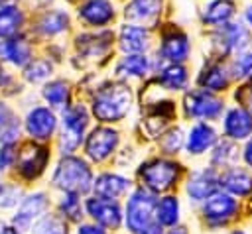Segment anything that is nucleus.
I'll return each mask as SVG.
<instances>
[{"mask_svg":"<svg viewBox=\"0 0 252 234\" xmlns=\"http://www.w3.org/2000/svg\"><path fill=\"white\" fill-rule=\"evenodd\" d=\"M77 234H108V232L104 230V226L94 222V224H79Z\"/></svg>","mask_w":252,"mask_h":234,"instance_id":"c03bdc74","label":"nucleus"},{"mask_svg":"<svg viewBox=\"0 0 252 234\" xmlns=\"http://www.w3.org/2000/svg\"><path fill=\"white\" fill-rule=\"evenodd\" d=\"M63 128L59 136V149L63 155L73 153L85 140V130L89 126V112L83 104H73L63 108Z\"/></svg>","mask_w":252,"mask_h":234,"instance_id":"0eeeda50","label":"nucleus"},{"mask_svg":"<svg viewBox=\"0 0 252 234\" xmlns=\"http://www.w3.org/2000/svg\"><path fill=\"white\" fill-rule=\"evenodd\" d=\"M240 159L244 161V165L248 169H252V136L242 142V147H240Z\"/></svg>","mask_w":252,"mask_h":234,"instance_id":"79ce46f5","label":"nucleus"},{"mask_svg":"<svg viewBox=\"0 0 252 234\" xmlns=\"http://www.w3.org/2000/svg\"><path fill=\"white\" fill-rule=\"evenodd\" d=\"M226 110V104L217 92L205 88H193L183 96V114L197 122H215L220 120Z\"/></svg>","mask_w":252,"mask_h":234,"instance_id":"423d86ee","label":"nucleus"},{"mask_svg":"<svg viewBox=\"0 0 252 234\" xmlns=\"http://www.w3.org/2000/svg\"><path fill=\"white\" fill-rule=\"evenodd\" d=\"M20 136V122L12 114V110L0 102V146L2 144H14Z\"/></svg>","mask_w":252,"mask_h":234,"instance_id":"7c9ffc66","label":"nucleus"},{"mask_svg":"<svg viewBox=\"0 0 252 234\" xmlns=\"http://www.w3.org/2000/svg\"><path fill=\"white\" fill-rule=\"evenodd\" d=\"M226 234H248V232H246L244 228H230Z\"/></svg>","mask_w":252,"mask_h":234,"instance_id":"8fccbe9b","label":"nucleus"},{"mask_svg":"<svg viewBox=\"0 0 252 234\" xmlns=\"http://www.w3.org/2000/svg\"><path fill=\"white\" fill-rule=\"evenodd\" d=\"M159 147H161V153L165 155H175L181 147H185V134L179 126L175 128H169L167 132L161 134V140L158 142Z\"/></svg>","mask_w":252,"mask_h":234,"instance_id":"72a5a7b5","label":"nucleus"},{"mask_svg":"<svg viewBox=\"0 0 252 234\" xmlns=\"http://www.w3.org/2000/svg\"><path fill=\"white\" fill-rule=\"evenodd\" d=\"M0 51L6 61H10L16 67H22L30 61V45L22 37H12L0 45Z\"/></svg>","mask_w":252,"mask_h":234,"instance_id":"c85d7f7f","label":"nucleus"},{"mask_svg":"<svg viewBox=\"0 0 252 234\" xmlns=\"http://www.w3.org/2000/svg\"><path fill=\"white\" fill-rule=\"evenodd\" d=\"M118 45L126 53H144L150 47V31L140 24H126L120 28Z\"/></svg>","mask_w":252,"mask_h":234,"instance_id":"412c9836","label":"nucleus"},{"mask_svg":"<svg viewBox=\"0 0 252 234\" xmlns=\"http://www.w3.org/2000/svg\"><path fill=\"white\" fill-rule=\"evenodd\" d=\"M158 83L165 90H185L189 85V73L181 63H165L158 71Z\"/></svg>","mask_w":252,"mask_h":234,"instance_id":"b1692460","label":"nucleus"},{"mask_svg":"<svg viewBox=\"0 0 252 234\" xmlns=\"http://www.w3.org/2000/svg\"><path fill=\"white\" fill-rule=\"evenodd\" d=\"M230 73H232V79L252 81V51L246 49V51L234 55V59L230 63Z\"/></svg>","mask_w":252,"mask_h":234,"instance_id":"4c0bfd02","label":"nucleus"},{"mask_svg":"<svg viewBox=\"0 0 252 234\" xmlns=\"http://www.w3.org/2000/svg\"><path fill=\"white\" fill-rule=\"evenodd\" d=\"M132 189V181L120 173H112V171H106V173H100L94 177V183H93V191L94 195L98 197H104V199H120L124 195H128Z\"/></svg>","mask_w":252,"mask_h":234,"instance_id":"aec40b11","label":"nucleus"},{"mask_svg":"<svg viewBox=\"0 0 252 234\" xmlns=\"http://www.w3.org/2000/svg\"><path fill=\"white\" fill-rule=\"evenodd\" d=\"M220 128L222 138L242 144L252 136V114L242 104L228 106L220 118Z\"/></svg>","mask_w":252,"mask_h":234,"instance_id":"f8f14e48","label":"nucleus"},{"mask_svg":"<svg viewBox=\"0 0 252 234\" xmlns=\"http://www.w3.org/2000/svg\"><path fill=\"white\" fill-rule=\"evenodd\" d=\"M163 234H189V230L185 228V226H181V224H177V226H171L167 232H163Z\"/></svg>","mask_w":252,"mask_h":234,"instance_id":"de8ad7c7","label":"nucleus"},{"mask_svg":"<svg viewBox=\"0 0 252 234\" xmlns=\"http://www.w3.org/2000/svg\"><path fill=\"white\" fill-rule=\"evenodd\" d=\"M32 234H69V232H67L65 218L57 214H45L35 222Z\"/></svg>","mask_w":252,"mask_h":234,"instance_id":"f704fd0d","label":"nucleus"},{"mask_svg":"<svg viewBox=\"0 0 252 234\" xmlns=\"http://www.w3.org/2000/svg\"><path fill=\"white\" fill-rule=\"evenodd\" d=\"M16 159H18V151L14 149V144H2L0 146V171H6Z\"/></svg>","mask_w":252,"mask_h":234,"instance_id":"a19ab883","label":"nucleus"},{"mask_svg":"<svg viewBox=\"0 0 252 234\" xmlns=\"http://www.w3.org/2000/svg\"><path fill=\"white\" fill-rule=\"evenodd\" d=\"M236 8H234V2L232 0H209L203 8V22L213 26V28H219L226 22L232 20Z\"/></svg>","mask_w":252,"mask_h":234,"instance_id":"a878e982","label":"nucleus"},{"mask_svg":"<svg viewBox=\"0 0 252 234\" xmlns=\"http://www.w3.org/2000/svg\"><path fill=\"white\" fill-rule=\"evenodd\" d=\"M250 45V33L244 24L226 22L213 31V47L217 49L219 57L238 55L246 51Z\"/></svg>","mask_w":252,"mask_h":234,"instance_id":"6e6552de","label":"nucleus"},{"mask_svg":"<svg viewBox=\"0 0 252 234\" xmlns=\"http://www.w3.org/2000/svg\"><path fill=\"white\" fill-rule=\"evenodd\" d=\"M53 187L61 189L63 193H77L85 195L93 189L94 177L89 163L75 155H63L53 171Z\"/></svg>","mask_w":252,"mask_h":234,"instance_id":"f03ea898","label":"nucleus"},{"mask_svg":"<svg viewBox=\"0 0 252 234\" xmlns=\"http://www.w3.org/2000/svg\"><path fill=\"white\" fill-rule=\"evenodd\" d=\"M156 222H159L163 228L177 226L181 222V203L175 195H163L158 199L156 205Z\"/></svg>","mask_w":252,"mask_h":234,"instance_id":"393cba45","label":"nucleus"},{"mask_svg":"<svg viewBox=\"0 0 252 234\" xmlns=\"http://www.w3.org/2000/svg\"><path fill=\"white\" fill-rule=\"evenodd\" d=\"M238 159H240L238 142H232V140H228V138L219 140L217 146L209 151V165H213V167L219 169V171L236 165Z\"/></svg>","mask_w":252,"mask_h":234,"instance_id":"5701e85b","label":"nucleus"},{"mask_svg":"<svg viewBox=\"0 0 252 234\" xmlns=\"http://www.w3.org/2000/svg\"><path fill=\"white\" fill-rule=\"evenodd\" d=\"M152 63L144 53H126L118 63H116V73L120 77H130V79H142L150 73Z\"/></svg>","mask_w":252,"mask_h":234,"instance_id":"cd10ccee","label":"nucleus"},{"mask_svg":"<svg viewBox=\"0 0 252 234\" xmlns=\"http://www.w3.org/2000/svg\"><path fill=\"white\" fill-rule=\"evenodd\" d=\"M110 41H112V35H110V33L79 35V37H77L79 51H83V53H85V55H89V57H96V55L106 53V51H108V47H110Z\"/></svg>","mask_w":252,"mask_h":234,"instance_id":"c756f323","label":"nucleus"},{"mask_svg":"<svg viewBox=\"0 0 252 234\" xmlns=\"http://www.w3.org/2000/svg\"><path fill=\"white\" fill-rule=\"evenodd\" d=\"M140 234H163V226L159 222H152L146 230H142Z\"/></svg>","mask_w":252,"mask_h":234,"instance_id":"a18cd8bd","label":"nucleus"},{"mask_svg":"<svg viewBox=\"0 0 252 234\" xmlns=\"http://www.w3.org/2000/svg\"><path fill=\"white\" fill-rule=\"evenodd\" d=\"M240 102L244 108H248V112L252 114V81H248L246 87H242V92H240Z\"/></svg>","mask_w":252,"mask_h":234,"instance_id":"37998d69","label":"nucleus"},{"mask_svg":"<svg viewBox=\"0 0 252 234\" xmlns=\"http://www.w3.org/2000/svg\"><path fill=\"white\" fill-rule=\"evenodd\" d=\"M126 18L138 24H150L161 14V0H132L126 10Z\"/></svg>","mask_w":252,"mask_h":234,"instance_id":"bb28decb","label":"nucleus"},{"mask_svg":"<svg viewBox=\"0 0 252 234\" xmlns=\"http://www.w3.org/2000/svg\"><path fill=\"white\" fill-rule=\"evenodd\" d=\"M79 18L87 26L100 28L114 20V8L108 0H87L79 6Z\"/></svg>","mask_w":252,"mask_h":234,"instance_id":"4be33fe9","label":"nucleus"},{"mask_svg":"<svg viewBox=\"0 0 252 234\" xmlns=\"http://www.w3.org/2000/svg\"><path fill=\"white\" fill-rule=\"evenodd\" d=\"M132 106V90L124 83L102 85L93 96V116L98 122H120Z\"/></svg>","mask_w":252,"mask_h":234,"instance_id":"f257e3e1","label":"nucleus"},{"mask_svg":"<svg viewBox=\"0 0 252 234\" xmlns=\"http://www.w3.org/2000/svg\"><path fill=\"white\" fill-rule=\"evenodd\" d=\"M67 24H69V18H67L65 12H59V10L47 12L39 20V31L45 33V35H55V33L63 31L67 28Z\"/></svg>","mask_w":252,"mask_h":234,"instance_id":"c9c22d12","label":"nucleus"},{"mask_svg":"<svg viewBox=\"0 0 252 234\" xmlns=\"http://www.w3.org/2000/svg\"><path fill=\"white\" fill-rule=\"evenodd\" d=\"M219 189H220V171L215 169L213 165L193 169L187 175L185 195H187L189 203H193V205H201Z\"/></svg>","mask_w":252,"mask_h":234,"instance_id":"1a4fd4ad","label":"nucleus"},{"mask_svg":"<svg viewBox=\"0 0 252 234\" xmlns=\"http://www.w3.org/2000/svg\"><path fill=\"white\" fill-rule=\"evenodd\" d=\"M59 212L67 220H73V222L81 220V216H83L81 195H77V193H65L61 197V201H59Z\"/></svg>","mask_w":252,"mask_h":234,"instance_id":"e433bc0d","label":"nucleus"},{"mask_svg":"<svg viewBox=\"0 0 252 234\" xmlns=\"http://www.w3.org/2000/svg\"><path fill=\"white\" fill-rule=\"evenodd\" d=\"M240 210H242V206H240L238 197L219 189L207 201L201 203L199 212H201L203 224L209 230H220V228L230 226L234 220H238Z\"/></svg>","mask_w":252,"mask_h":234,"instance_id":"20e7f679","label":"nucleus"},{"mask_svg":"<svg viewBox=\"0 0 252 234\" xmlns=\"http://www.w3.org/2000/svg\"><path fill=\"white\" fill-rule=\"evenodd\" d=\"M118 142L120 134L116 130L108 126H96L85 138V155L94 163H102L116 151Z\"/></svg>","mask_w":252,"mask_h":234,"instance_id":"9d476101","label":"nucleus"},{"mask_svg":"<svg viewBox=\"0 0 252 234\" xmlns=\"http://www.w3.org/2000/svg\"><path fill=\"white\" fill-rule=\"evenodd\" d=\"M55 126H57V118L45 106H37L30 110L26 116V132L30 134L32 140H39V142L49 140L55 132Z\"/></svg>","mask_w":252,"mask_h":234,"instance_id":"a211bd4d","label":"nucleus"},{"mask_svg":"<svg viewBox=\"0 0 252 234\" xmlns=\"http://www.w3.org/2000/svg\"><path fill=\"white\" fill-rule=\"evenodd\" d=\"M49 201L43 193H33V195H28L26 199L20 201V206L12 218V224H16L20 230H26L33 224V220L41 218V214L45 212Z\"/></svg>","mask_w":252,"mask_h":234,"instance_id":"6ab92c4d","label":"nucleus"},{"mask_svg":"<svg viewBox=\"0 0 252 234\" xmlns=\"http://www.w3.org/2000/svg\"><path fill=\"white\" fill-rule=\"evenodd\" d=\"M49 161V151L47 147L43 146H35V144H30L26 146L20 153H18V159H16V165H18V171L24 179H35L47 165Z\"/></svg>","mask_w":252,"mask_h":234,"instance_id":"dca6fc26","label":"nucleus"},{"mask_svg":"<svg viewBox=\"0 0 252 234\" xmlns=\"http://www.w3.org/2000/svg\"><path fill=\"white\" fill-rule=\"evenodd\" d=\"M244 22L252 28V4H248V6H246V10H244Z\"/></svg>","mask_w":252,"mask_h":234,"instance_id":"09e8293b","label":"nucleus"},{"mask_svg":"<svg viewBox=\"0 0 252 234\" xmlns=\"http://www.w3.org/2000/svg\"><path fill=\"white\" fill-rule=\"evenodd\" d=\"M4 81H6V75H4V71H2V67H0V87L4 85Z\"/></svg>","mask_w":252,"mask_h":234,"instance_id":"3c124183","label":"nucleus"},{"mask_svg":"<svg viewBox=\"0 0 252 234\" xmlns=\"http://www.w3.org/2000/svg\"><path fill=\"white\" fill-rule=\"evenodd\" d=\"M85 210L93 218V222L104 226L106 230H118L124 222L122 206L116 199H104V197H89L85 201Z\"/></svg>","mask_w":252,"mask_h":234,"instance_id":"9b49d317","label":"nucleus"},{"mask_svg":"<svg viewBox=\"0 0 252 234\" xmlns=\"http://www.w3.org/2000/svg\"><path fill=\"white\" fill-rule=\"evenodd\" d=\"M159 55L165 63H183V61H187L189 55H191L189 35L179 31V29L163 33L161 43H159Z\"/></svg>","mask_w":252,"mask_h":234,"instance_id":"f3484780","label":"nucleus"},{"mask_svg":"<svg viewBox=\"0 0 252 234\" xmlns=\"http://www.w3.org/2000/svg\"><path fill=\"white\" fill-rule=\"evenodd\" d=\"M220 189L238 197L248 199L252 195V169L242 165H232L220 171Z\"/></svg>","mask_w":252,"mask_h":234,"instance_id":"2eb2a0df","label":"nucleus"},{"mask_svg":"<svg viewBox=\"0 0 252 234\" xmlns=\"http://www.w3.org/2000/svg\"><path fill=\"white\" fill-rule=\"evenodd\" d=\"M219 142V132L213 122H195L185 134V151L191 157H201L209 153Z\"/></svg>","mask_w":252,"mask_h":234,"instance_id":"ddd939ff","label":"nucleus"},{"mask_svg":"<svg viewBox=\"0 0 252 234\" xmlns=\"http://www.w3.org/2000/svg\"><path fill=\"white\" fill-rule=\"evenodd\" d=\"M43 98L55 108H67L69 104V85L65 81H51L43 87Z\"/></svg>","mask_w":252,"mask_h":234,"instance_id":"473e14b6","label":"nucleus"},{"mask_svg":"<svg viewBox=\"0 0 252 234\" xmlns=\"http://www.w3.org/2000/svg\"><path fill=\"white\" fill-rule=\"evenodd\" d=\"M232 73L230 67H226L222 61H209L201 67L197 75V85L199 88L211 90V92H222L230 87Z\"/></svg>","mask_w":252,"mask_h":234,"instance_id":"4468645a","label":"nucleus"},{"mask_svg":"<svg viewBox=\"0 0 252 234\" xmlns=\"http://www.w3.org/2000/svg\"><path fill=\"white\" fill-rule=\"evenodd\" d=\"M22 191L12 185V183H0V206L2 208H10L14 205H18L22 199Z\"/></svg>","mask_w":252,"mask_h":234,"instance_id":"ea45409f","label":"nucleus"},{"mask_svg":"<svg viewBox=\"0 0 252 234\" xmlns=\"http://www.w3.org/2000/svg\"><path fill=\"white\" fill-rule=\"evenodd\" d=\"M156 205H158L156 193L148 191L142 185L138 189H132L126 199V206H124L126 230L130 234H140L152 222H156Z\"/></svg>","mask_w":252,"mask_h":234,"instance_id":"39448f33","label":"nucleus"},{"mask_svg":"<svg viewBox=\"0 0 252 234\" xmlns=\"http://www.w3.org/2000/svg\"><path fill=\"white\" fill-rule=\"evenodd\" d=\"M181 173H183L181 163L167 159V157H152L140 165L138 179L142 187L158 195V193L171 191L181 179Z\"/></svg>","mask_w":252,"mask_h":234,"instance_id":"7ed1b4c3","label":"nucleus"},{"mask_svg":"<svg viewBox=\"0 0 252 234\" xmlns=\"http://www.w3.org/2000/svg\"><path fill=\"white\" fill-rule=\"evenodd\" d=\"M0 234H22L20 228L16 224H2L0 226Z\"/></svg>","mask_w":252,"mask_h":234,"instance_id":"49530a36","label":"nucleus"},{"mask_svg":"<svg viewBox=\"0 0 252 234\" xmlns=\"http://www.w3.org/2000/svg\"><path fill=\"white\" fill-rule=\"evenodd\" d=\"M24 22V16L18 8L10 6V4H2L0 6V37H10L14 35L20 26Z\"/></svg>","mask_w":252,"mask_h":234,"instance_id":"2f4dec72","label":"nucleus"},{"mask_svg":"<svg viewBox=\"0 0 252 234\" xmlns=\"http://www.w3.org/2000/svg\"><path fill=\"white\" fill-rule=\"evenodd\" d=\"M49 75H51V63L45 61V59L33 61V63L26 69V73H24L26 81H30V83H39V81L47 79Z\"/></svg>","mask_w":252,"mask_h":234,"instance_id":"58836bf2","label":"nucleus"}]
</instances>
